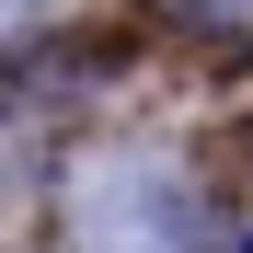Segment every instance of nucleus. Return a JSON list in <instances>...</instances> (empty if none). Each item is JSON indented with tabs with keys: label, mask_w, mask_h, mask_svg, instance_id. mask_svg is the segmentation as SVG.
Masks as SVG:
<instances>
[{
	"label": "nucleus",
	"mask_w": 253,
	"mask_h": 253,
	"mask_svg": "<svg viewBox=\"0 0 253 253\" xmlns=\"http://www.w3.org/2000/svg\"><path fill=\"white\" fill-rule=\"evenodd\" d=\"M81 253H207V219L161 161H92L81 173Z\"/></svg>",
	"instance_id": "obj_1"
},
{
	"label": "nucleus",
	"mask_w": 253,
	"mask_h": 253,
	"mask_svg": "<svg viewBox=\"0 0 253 253\" xmlns=\"http://www.w3.org/2000/svg\"><path fill=\"white\" fill-rule=\"evenodd\" d=\"M58 12H69V0H0V46H12V35H46Z\"/></svg>",
	"instance_id": "obj_2"
}]
</instances>
